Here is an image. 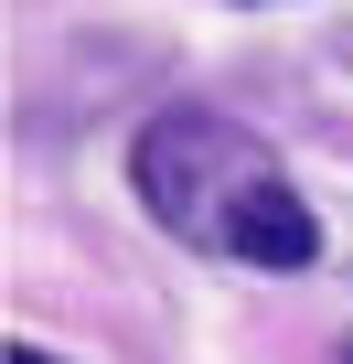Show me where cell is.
I'll use <instances>...</instances> for the list:
<instances>
[{"instance_id": "obj_1", "label": "cell", "mask_w": 353, "mask_h": 364, "mask_svg": "<svg viewBox=\"0 0 353 364\" xmlns=\"http://www.w3.org/2000/svg\"><path fill=\"white\" fill-rule=\"evenodd\" d=\"M129 182H139V204L171 225V236H193V247H236V225L278 193V161L214 118V107H161L129 150Z\"/></svg>"}, {"instance_id": "obj_2", "label": "cell", "mask_w": 353, "mask_h": 364, "mask_svg": "<svg viewBox=\"0 0 353 364\" xmlns=\"http://www.w3.org/2000/svg\"><path fill=\"white\" fill-rule=\"evenodd\" d=\"M11 364H54V353H33V343H11Z\"/></svg>"}]
</instances>
